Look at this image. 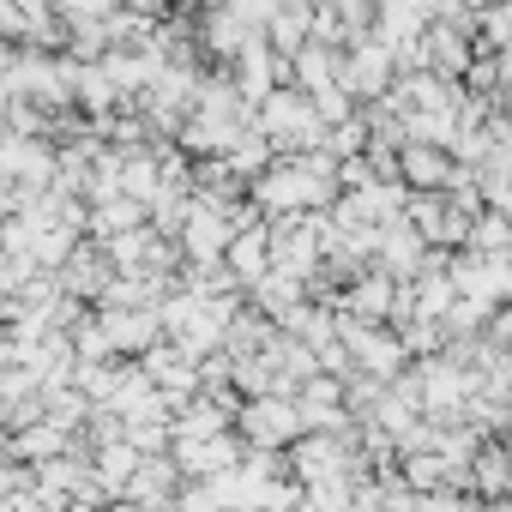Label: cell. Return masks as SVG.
I'll return each mask as SVG.
<instances>
[{
  "label": "cell",
  "mask_w": 512,
  "mask_h": 512,
  "mask_svg": "<svg viewBox=\"0 0 512 512\" xmlns=\"http://www.w3.org/2000/svg\"><path fill=\"white\" fill-rule=\"evenodd\" d=\"M253 121H260L272 139H278V151H308V145H320L332 127H326V115H320V103H314V91L308 85H278L260 109H253Z\"/></svg>",
  "instance_id": "cell-1"
}]
</instances>
